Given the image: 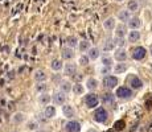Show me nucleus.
Instances as JSON below:
<instances>
[{
	"label": "nucleus",
	"mask_w": 152,
	"mask_h": 132,
	"mask_svg": "<svg viewBox=\"0 0 152 132\" xmlns=\"http://www.w3.org/2000/svg\"><path fill=\"white\" fill-rule=\"evenodd\" d=\"M115 95L119 98V99H123V100H128L132 98V90L127 86H120L116 89V93Z\"/></svg>",
	"instance_id": "f257e3e1"
},
{
	"label": "nucleus",
	"mask_w": 152,
	"mask_h": 132,
	"mask_svg": "<svg viewBox=\"0 0 152 132\" xmlns=\"http://www.w3.org/2000/svg\"><path fill=\"white\" fill-rule=\"evenodd\" d=\"M94 120L98 121V123H105L106 120H107V118H109V112H107V110L103 107H99L95 110L94 112Z\"/></svg>",
	"instance_id": "f03ea898"
},
{
	"label": "nucleus",
	"mask_w": 152,
	"mask_h": 132,
	"mask_svg": "<svg viewBox=\"0 0 152 132\" xmlns=\"http://www.w3.org/2000/svg\"><path fill=\"white\" fill-rule=\"evenodd\" d=\"M85 103H86V106L89 108H95L98 106V103H99V98H98L97 94L90 93L87 94L86 98H85Z\"/></svg>",
	"instance_id": "7ed1b4c3"
},
{
	"label": "nucleus",
	"mask_w": 152,
	"mask_h": 132,
	"mask_svg": "<svg viewBox=\"0 0 152 132\" xmlns=\"http://www.w3.org/2000/svg\"><path fill=\"white\" fill-rule=\"evenodd\" d=\"M128 85L132 90H140L143 87V81L138 75H130L128 77Z\"/></svg>",
	"instance_id": "20e7f679"
},
{
	"label": "nucleus",
	"mask_w": 152,
	"mask_h": 132,
	"mask_svg": "<svg viewBox=\"0 0 152 132\" xmlns=\"http://www.w3.org/2000/svg\"><path fill=\"white\" fill-rule=\"evenodd\" d=\"M116 85H118V78L114 77V75H107V77L103 78V86H105L106 89L111 90L114 87H116Z\"/></svg>",
	"instance_id": "39448f33"
},
{
	"label": "nucleus",
	"mask_w": 152,
	"mask_h": 132,
	"mask_svg": "<svg viewBox=\"0 0 152 132\" xmlns=\"http://www.w3.org/2000/svg\"><path fill=\"white\" fill-rule=\"evenodd\" d=\"M145 54H147V50H145L143 46H138L132 50V58L136 61H141L145 57Z\"/></svg>",
	"instance_id": "423d86ee"
},
{
	"label": "nucleus",
	"mask_w": 152,
	"mask_h": 132,
	"mask_svg": "<svg viewBox=\"0 0 152 132\" xmlns=\"http://www.w3.org/2000/svg\"><path fill=\"white\" fill-rule=\"evenodd\" d=\"M66 132H80L81 131V123L77 120H70L66 123Z\"/></svg>",
	"instance_id": "0eeeda50"
},
{
	"label": "nucleus",
	"mask_w": 152,
	"mask_h": 132,
	"mask_svg": "<svg viewBox=\"0 0 152 132\" xmlns=\"http://www.w3.org/2000/svg\"><path fill=\"white\" fill-rule=\"evenodd\" d=\"M62 112H64V116L65 118H74L76 116V108L73 107V106H70V104H65L64 107H62Z\"/></svg>",
	"instance_id": "6e6552de"
},
{
	"label": "nucleus",
	"mask_w": 152,
	"mask_h": 132,
	"mask_svg": "<svg viewBox=\"0 0 152 132\" xmlns=\"http://www.w3.org/2000/svg\"><path fill=\"white\" fill-rule=\"evenodd\" d=\"M114 57H115L116 61H119V62H124L127 58V52L124 48H119V49L115 50V53H114Z\"/></svg>",
	"instance_id": "1a4fd4ad"
},
{
	"label": "nucleus",
	"mask_w": 152,
	"mask_h": 132,
	"mask_svg": "<svg viewBox=\"0 0 152 132\" xmlns=\"http://www.w3.org/2000/svg\"><path fill=\"white\" fill-rule=\"evenodd\" d=\"M66 100V96H65V93H62V91H57V93L53 94V102L56 104H64Z\"/></svg>",
	"instance_id": "9d476101"
},
{
	"label": "nucleus",
	"mask_w": 152,
	"mask_h": 132,
	"mask_svg": "<svg viewBox=\"0 0 152 132\" xmlns=\"http://www.w3.org/2000/svg\"><path fill=\"white\" fill-rule=\"evenodd\" d=\"M127 33V28L124 24H119L116 25V32H115V36L116 38H124V36H126Z\"/></svg>",
	"instance_id": "9b49d317"
},
{
	"label": "nucleus",
	"mask_w": 152,
	"mask_h": 132,
	"mask_svg": "<svg viewBox=\"0 0 152 132\" xmlns=\"http://www.w3.org/2000/svg\"><path fill=\"white\" fill-rule=\"evenodd\" d=\"M141 25V21L139 17H131V20L128 21V27H130L132 31H138L139 28H140Z\"/></svg>",
	"instance_id": "f8f14e48"
},
{
	"label": "nucleus",
	"mask_w": 152,
	"mask_h": 132,
	"mask_svg": "<svg viewBox=\"0 0 152 132\" xmlns=\"http://www.w3.org/2000/svg\"><path fill=\"white\" fill-rule=\"evenodd\" d=\"M33 78H35V81L38 83L44 82L45 79H46V74H45V72L44 70H36L35 72V74H33Z\"/></svg>",
	"instance_id": "ddd939ff"
},
{
	"label": "nucleus",
	"mask_w": 152,
	"mask_h": 132,
	"mask_svg": "<svg viewBox=\"0 0 152 132\" xmlns=\"http://www.w3.org/2000/svg\"><path fill=\"white\" fill-rule=\"evenodd\" d=\"M44 116L46 119H52L53 116H56V107L54 106H46L45 111H44Z\"/></svg>",
	"instance_id": "4468645a"
},
{
	"label": "nucleus",
	"mask_w": 152,
	"mask_h": 132,
	"mask_svg": "<svg viewBox=\"0 0 152 132\" xmlns=\"http://www.w3.org/2000/svg\"><path fill=\"white\" fill-rule=\"evenodd\" d=\"M114 45H115V41L112 38H106L105 42H103V46H102V49H103V52H110V50L114 49Z\"/></svg>",
	"instance_id": "2eb2a0df"
},
{
	"label": "nucleus",
	"mask_w": 152,
	"mask_h": 132,
	"mask_svg": "<svg viewBox=\"0 0 152 132\" xmlns=\"http://www.w3.org/2000/svg\"><path fill=\"white\" fill-rule=\"evenodd\" d=\"M118 19H119L120 21H130L131 20V13L128 9H123V11H120L118 13Z\"/></svg>",
	"instance_id": "dca6fc26"
},
{
	"label": "nucleus",
	"mask_w": 152,
	"mask_h": 132,
	"mask_svg": "<svg viewBox=\"0 0 152 132\" xmlns=\"http://www.w3.org/2000/svg\"><path fill=\"white\" fill-rule=\"evenodd\" d=\"M76 73H77L76 64H66V66H65V74L66 75H72V77H74Z\"/></svg>",
	"instance_id": "f3484780"
},
{
	"label": "nucleus",
	"mask_w": 152,
	"mask_h": 132,
	"mask_svg": "<svg viewBox=\"0 0 152 132\" xmlns=\"http://www.w3.org/2000/svg\"><path fill=\"white\" fill-rule=\"evenodd\" d=\"M102 102L105 104H114V102H115V96H114V94H103L102 95Z\"/></svg>",
	"instance_id": "a211bd4d"
},
{
	"label": "nucleus",
	"mask_w": 152,
	"mask_h": 132,
	"mask_svg": "<svg viewBox=\"0 0 152 132\" xmlns=\"http://www.w3.org/2000/svg\"><path fill=\"white\" fill-rule=\"evenodd\" d=\"M140 40V32L139 31H131L128 33V41L130 42H138Z\"/></svg>",
	"instance_id": "6ab92c4d"
},
{
	"label": "nucleus",
	"mask_w": 152,
	"mask_h": 132,
	"mask_svg": "<svg viewBox=\"0 0 152 132\" xmlns=\"http://www.w3.org/2000/svg\"><path fill=\"white\" fill-rule=\"evenodd\" d=\"M103 27H105V29H107V31L114 29V28H115V19H114V17L106 19L105 21H103Z\"/></svg>",
	"instance_id": "aec40b11"
},
{
	"label": "nucleus",
	"mask_w": 152,
	"mask_h": 132,
	"mask_svg": "<svg viewBox=\"0 0 152 132\" xmlns=\"http://www.w3.org/2000/svg\"><path fill=\"white\" fill-rule=\"evenodd\" d=\"M74 57V50L72 48H65L62 50V58L64 60H73Z\"/></svg>",
	"instance_id": "412c9836"
},
{
	"label": "nucleus",
	"mask_w": 152,
	"mask_h": 132,
	"mask_svg": "<svg viewBox=\"0 0 152 132\" xmlns=\"http://www.w3.org/2000/svg\"><path fill=\"white\" fill-rule=\"evenodd\" d=\"M87 57H89V60L95 61L99 57V49H98V48H90V49H89V53H87Z\"/></svg>",
	"instance_id": "4be33fe9"
},
{
	"label": "nucleus",
	"mask_w": 152,
	"mask_h": 132,
	"mask_svg": "<svg viewBox=\"0 0 152 132\" xmlns=\"http://www.w3.org/2000/svg\"><path fill=\"white\" fill-rule=\"evenodd\" d=\"M60 89H61L62 93H69V91L73 90V87H72V83H70L69 81H62V82L60 83Z\"/></svg>",
	"instance_id": "5701e85b"
},
{
	"label": "nucleus",
	"mask_w": 152,
	"mask_h": 132,
	"mask_svg": "<svg viewBox=\"0 0 152 132\" xmlns=\"http://www.w3.org/2000/svg\"><path fill=\"white\" fill-rule=\"evenodd\" d=\"M127 70V64H123V62H120V64H116L115 68H114V73L115 74H122Z\"/></svg>",
	"instance_id": "b1692460"
},
{
	"label": "nucleus",
	"mask_w": 152,
	"mask_h": 132,
	"mask_svg": "<svg viewBox=\"0 0 152 132\" xmlns=\"http://www.w3.org/2000/svg\"><path fill=\"white\" fill-rule=\"evenodd\" d=\"M50 68L54 70V72H58V70H61L62 69V62H61V60H53L50 62Z\"/></svg>",
	"instance_id": "393cba45"
},
{
	"label": "nucleus",
	"mask_w": 152,
	"mask_h": 132,
	"mask_svg": "<svg viewBox=\"0 0 152 132\" xmlns=\"http://www.w3.org/2000/svg\"><path fill=\"white\" fill-rule=\"evenodd\" d=\"M83 91H85V87L81 83H76V85L73 86V93L77 94V95H82Z\"/></svg>",
	"instance_id": "a878e982"
},
{
	"label": "nucleus",
	"mask_w": 152,
	"mask_h": 132,
	"mask_svg": "<svg viewBox=\"0 0 152 132\" xmlns=\"http://www.w3.org/2000/svg\"><path fill=\"white\" fill-rule=\"evenodd\" d=\"M127 8H128V11H130V12L138 11V8H139L138 1H136V0H130V1H128V5H127Z\"/></svg>",
	"instance_id": "bb28decb"
},
{
	"label": "nucleus",
	"mask_w": 152,
	"mask_h": 132,
	"mask_svg": "<svg viewBox=\"0 0 152 132\" xmlns=\"http://www.w3.org/2000/svg\"><path fill=\"white\" fill-rule=\"evenodd\" d=\"M78 48H80L81 52H89V49H90V42H89L87 40H83V41L80 42Z\"/></svg>",
	"instance_id": "cd10ccee"
},
{
	"label": "nucleus",
	"mask_w": 152,
	"mask_h": 132,
	"mask_svg": "<svg viewBox=\"0 0 152 132\" xmlns=\"http://www.w3.org/2000/svg\"><path fill=\"white\" fill-rule=\"evenodd\" d=\"M38 100H40V103L44 104V106H48V103L50 102V95H48V94H40V98H38Z\"/></svg>",
	"instance_id": "c85d7f7f"
},
{
	"label": "nucleus",
	"mask_w": 152,
	"mask_h": 132,
	"mask_svg": "<svg viewBox=\"0 0 152 132\" xmlns=\"http://www.w3.org/2000/svg\"><path fill=\"white\" fill-rule=\"evenodd\" d=\"M87 89L89 90H95L98 87V82H97V79H94V78H89L87 79Z\"/></svg>",
	"instance_id": "c756f323"
},
{
	"label": "nucleus",
	"mask_w": 152,
	"mask_h": 132,
	"mask_svg": "<svg viewBox=\"0 0 152 132\" xmlns=\"http://www.w3.org/2000/svg\"><path fill=\"white\" fill-rule=\"evenodd\" d=\"M124 127H126L124 120H116L115 123H114V129H115V131H122V129H124Z\"/></svg>",
	"instance_id": "7c9ffc66"
},
{
	"label": "nucleus",
	"mask_w": 152,
	"mask_h": 132,
	"mask_svg": "<svg viewBox=\"0 0 152 132\" xmlns=\"http://www.w3.org/2000/svg\"><path fill=\"white\" fill-rule=\"evenodd\" d=\"M24 119H25V116H24V114L23 112H17V114L13 115V121L17 124V123H23L24 121Z\"/></svg>",
	"instance_id": "2f4dec72"
},
{
	"label": "nucleus",
	"mask_w": 152,
	"mask_h": 132,
	"mask_svg": "<svg viewBox=\"0 0 152 132\" xmlns=\"http://www.w3.org/2000/svg\"><path fill=\"white\" fill-rule=\"evenodd\" d=\"M66 44H68V46L73 49V48L77 45V38H76V37H68V40H66Z\"/></svg>",
	"instance_id": "473e14b6"
},
{
	"label": "nucleus",
	"mask_w": 152,
	"mask_h": 132,
	"mask_svg": "<svg viewBox=\"0 0 152 132\" xmlns=\"http://www.w3.org/2000/svg\"><path fill=\"white\" fill-rule=\"evenodd\" d=\"M78 62H80L81 66H86V65L89 64V57H87V56H81Z\"/></svg>",
	"instance_id": "72a5a7b5"
},
{
	"label": "nucleus",
	"mask_w": 152,
	"mask_h": 132,
	"mask_svg": "<svg viewBox=\"0 0 152 132\" xmlns=\"http://www.w3.org/2000/svg\"><path fill=\"white\" fill-rule=\"evenodd\" d=\"M46 90V85H44V83H38V85L36 86V91H38V93H42Z\"/></svg>",
	"instance_id": "f704fd0d"
},
{
	"label": "nucleus",
	"mask_w": 152,
	"mask_h": 132,
	"mask_svg": "<svg viewBox=\"0 0 152 132\" xmlns=\"http://www.w3.org/2000/svg\"><path fill=\"white\" fill-rule=\"evenodd\" d=\"M111 62H112V60L109 58V57H105L103 60H102V64H103V66H106V68H109L110 65H111Z\"/></svg>",
	"instance_id": "c9c22d12"
},
{
	"label": "nucleus",
	"mask_w": 152,
	"mask_h": 132,
	"mask_svg": "<svg viewBox=\"0 0 152 132\" xmlns=\"http://www.w3.org/2000/svg\"><path fill=\"white\" fill-rule=\"evenodd\" d=\"M28 128L29 129H36L37 128V123L36 121H31V123L28 124Z\"/></svg>",
	"instance_id": "e433bc0d"
},
{
	"label": "nucleus",
	"mask_w": 152,
	"mask_h": 132,
	"mask_svg": "<svg viewBox=\"0 0 152 132\" xmlns=\"http://www.w3.org/2000/svg\"><path fill=\"white\" fill-rule=\"evenodd\" d=\"M114 41H115V44H118L119 46H123V44H124V40L123 38H115Z\"/></svg>",
	"instance_id": "4c0bfd02"
},
{
	"label": "nucleus",
	"mask_w": 152,
	"mask_h": 132,
	"mask_svg": "<svg viewBox=\"0 0 152 132\" xmlns=\"http://www.w3.org/2000/svg\"><path fill=\"white\" fill-rule=\"evenodd\" d=\"M106 132H115V129H114V128H110V129H107Z\"/></svg>",
	"instance_id": "58836bf2"
},
{
	"label": "nucleus",
	"mask_w": 152,
	"mask_h": 132,
	"mask_svg": "<svg viewBox=\"0 0 152 132\" xmlns=\"http://www.w3.org/2000/svg\"><path fill=\"white\" fill-rule=\"evenodd\" d=\"M149 131L152 132V123H151V125H149Z\"/></svg>",
	"instance_id": "ea45409f"
},
{
	"label": "nucleus",
	"mask_w": 152,
	"mask_h": 132,
	"mask_svg": "<svg viewBox=\"0 0 152 132\" xmlns=\"http://www.w3.org/2000/svg\"><path fill=\"white\" fill-rule=\"evenodd\" d=\"M37 132H46V131H37Z\"/></svg>",
	"instance_id": "a19ab883"
},
{
	"label": "nucleus",
	"mask_w": 152,
	"mask_h": 132,
	"mask_svg": "<svg viewBox=\"0 0 152 132\" xmlns=\"http://www.w3.org/2000/svg\"><path fill=\"white\" fill-rule=\"evenodd\" d=\"M116 1H123V0H116Z\"/></svg>",
	"instance_id": "79ce46f5"
},
{
	"label": "nucleus",
	"mask_w": 152,
	"mask_h": 132,
	"mask_svg": "<svg viewBox=\"0 0 152 132\" xmlns=\"http://www.w3.org/2000/svg\"><path fill=\"white\" fill-rule=\"evenodd\" d=\"M90 132H97V131H90Z\"/></svg>",
	"instance_id": "37998d69"
},
{
	"label": "nucleus",
	"mask_w": 152,
	"mask_h": 132,
	"mask_svg": "<svg viewBox=\"0 0 152 132\" xmlns=\"http://www.w3.org/2000/svg\"><path fill=\"white\" fill-rule=\"evenodd\" d=\"M151 54H152V48H151Z\"/></svg>",
	"instance_id": "c03bdc74"
},
{
	"label": "nucleus",
	"mask_w": 152,
	"mask_h": 132,
	"mask_svg": "<svg viewBox=\"0 0 152 132\" xmlns=\"http://www.w3.org/2000/svg\"><path fill=\"white\" fill-rule=\"evenodd\" d=\"M15 132H19V131H15Z\"/></svg>",
	"instance_id": "a18cd8bd"
}]
</instances>
